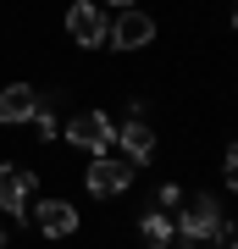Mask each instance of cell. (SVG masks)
Masks as SVG:
<instances>
[{
  "mask_svg": "<svg viewBox=\"0 0 238 249\" xmlns=\"http://www.w3.org/2000/svg\"><path fill=\"white\" fill-rule=\"evenodd\" d=\"M227 188H233V194H238V166H227Z\"/></svg>",
  "mask_w": 238,
  "mask_h": 249,
  "instance_id": "obj_14",
  "label": "cell"
},
{
  "mask_svg": "<svg viewBox=\"0 0 238 249\" xmlns=\"http://www.w3.org/2000/svg\"><path fill=\"white\" fill-rule=\"evenodd\" d=\"M67 34L78 39L83 50H100L111 39V22H106V11H100L94 0H72L67 6Z\"/></svg>",
  "mask_w": 238,
  "mask_h": 249,
  "instance_id": "obj_3",
  "label": "cell"
},
{
  "mask_svg": "<svg viewBox=\"0 0 238 249\" xmlns=\"http://www.w3.org/2000/svg\"><path fill=\"white\" fill-rule=\"evenodd\" d=\"M34 222H39L44 238H72V232H78V211H72L67 199H44L34 211Z\"/></svg>",
  "mask_w": 238,
  "mask_h": 249,
  "instance_id": "obj_9",
  "label": "cell"
},
{
  "mask_svg": "<svg viewBox=\"0 0 238 249\" xmlns=\"http://www.w3.org/2000/svg\"><path fill=\"white\" fill-rule=\"evenodd\" d=\"M183 249H205V244H200V238H183Z\"/></svg>",
  "mask_w": 238,
  "mask_h": 249,
  "instance_id": "obj_15",
  "label": "cell"
},
{
  "mask_svg": "<svg viewBox=\"0 0 238 249\" xmlns=\"http://www.w3.org/2000/svg\"><path fill=\"white\" fill-rule=\"evenodd\" d=\"M67 139L78 144V150H89V155H106L111 144H116V122H111L106 111H78L67 122Z\"/></svg>",
  "mask_w": 238,
  "mask_h": 249,
  "instance_id": "obj_2",
  "label": "cell"
},
{
  "mask_svg": "<svg viewBox=\"0 0 238 249\" xmlns=\"http://www.w3.org/2000/svg\"><path fill=\"white\" fill-rule=\"evenodd\" d=\"M83 183H89V194H94V199H116L122 188H133V160L94 155V160H89V172H83Z\"/></svg>",
  "mask_w": 238,
  "mask_h": 249,
  "instance_id": "obj_4",
  "label": "cell"
},
{
  "mask_svg": "<svg viewBox=\"0 0 238 249\" xmlns=\"http://www.w3.org/2000/svg\"><path fill=\"white\" fill-rule=\"evenodd\" d=\"M150 39H155V17L139 11V6H128L122 17L111 22V39H106V45H116V50H144Z\"/></svg>",
  "mask_w": 238,
  "mask_h": 249,
  "instance_id": "obj_5",
  "label": "cell"
},
{
  "mask_svg": "<svg viewBox=\"0 0 238 249\" xmlns=\"http://www.w3.org/2000/svg\"><path fill=\"white\" fill-rule=\"evenodd\" d=\"M0 244H6V222H0Z\"/></svg>",
  "mask_w": 238,
  "mask_h": 249,
  "instance_id": "obj_18",
  "label": "cell"
},
{
  "mask_svg": "<svg viewBox=\"0 0 238 249\" xmlns=\"http://www.w3.org/2000/svg\"><path fill=\"white\" fill-rule=\"evenodd\" d=\"M111 6H122V11H128V6H139V0H111Z\"/></svg>",
  "mask_w": 238,
  "mask_h": 249,
  "instance_id": "obj_16",
  "label": "cell"
},
{
  "mask_svg": "<svg viewBox=\"0 0 238 249\" xmlns=\"http://www.w3.org/2000/svg\"><path fill=\"white\" fill-rule=\"evenodd\" d=\"M233 28H238V11H233Z\"/></svg>",
  "mask_w": 238,
  "mask_h": 249,
  "instance_id": "obj_19",
  "label": "cell"
},
{
  "mask_svg": "<svg viewBox=\"0 0 238 249\" xmlns=\"http://www.w3.org/2000/svg\"><path fill=\"white\" fill-rule=\"evenodd\" d=\"M34 111H39V94H34V83H6V89H0V127L34 122Z\"/></svg>",
  "mask_w": 238,
  "mask_h": 249,
  "instance_id": "obj_7",
  "label": "cell"
},
{
  "mask_svg": "<svg viewBox=\"0 0 238 249\" xmlns=\"http://www.w3.org/2000/svg\"><path fill=\"white\" fill-rule=\"evenodd\" d=\"M227 249H238V232H227Z\"/></svg>",
  "mask_w": 238,
  "mask_h": 249,
  "instance_id": "obj_17",
  "label": "cell"
},
{
  "mask_svg": "<svg viewBox=\"0 0 238 249\" xmlns=\"http://www.w3.org/2000/svg\"><path fill=\"white\" fill-rule=\"evenodd\" d=\"M28 205H34V172L0 166V216H22Z\"/></svg>",
  "mask_w": 238,
  "mask_h": 249,
  "instance_id": "obj_6",
  "label": "cell"
},
{
  "mask_svg": "<svg viewBox=\"0 0 238 249\" xmlns=\"http://www.w3.org/2000/svg\"><path fill=\"white\" fill-rule=\"evenodd\" d=\"M227 166H238V139H233V144H227Z\"/></svg>",
  "mask_w": 238,
  "mask_h": 249,
  "instance_id": "obj_13",
  "label": "cell"
},
{
  "mask_svg": "<svg viewBox=\"0 0 238 249\" xmlns=\"http://www.w3.org/2000/svg\"><path fill=\"white\" fill-rule=\"evenodd\" d=\"M34 127H39V139H50V133H55V127H61V122H55V116H50V106H39V111H34Z\"/></svg>",
  "mask_w": 238,
  "mask_h": 249,
  "instance_id": "obj_11",
  "label": "cell"
},
{
  "mask_svg": "<svg viewBox=\"0 0 238 249\" xmlns=\"http://www.w3.org/2000/svg\"><path fill=\"white\" fill-rule=\"evenodd\" d=\"M177 232H183V238H200V244H221L233 232V222L221 216V199L216 194H194L183 205V216H177Z\"/></svg>",
  "mask_w": 238,
  "mask_h": 249,
  "instance_id": "obj_1",
  "label": "cell"
},
{
  "mask_svg": "<svg viewBox=\"0 0 238 249\" xmlns=\"http://www.w3.org/2000/svg\"><path fill=\"white\" fill-rule=\"evenodd\" d=\"M161 211H172V205H183V194H177V183H161V194H155Z\"/></svg>",
  "mask_w": 238,
  "mask_h": 249,
  "instance_id": "obj_12",
  "label": "cell"
},
{
  "mask_svg": "<svg viewBox=\"0 0 238 249\" xmlns=\"http://www.w3.org/2000/svg\"><path fill=\"white\" fill-rule=\"evenodd\" d=\"M116 144L128 150V160H133V166H144V160L155 155V127L144 122V116H128V122L116 127Z\"/></svg>",
  "mask_w": 238,
  "mask_h": 249,
  "instance_id": "obj_8",
  "label": "cell"
},
{
  "mask_svg": "<svg viewBox=\"0 0 238 249\" xmlns=\"http://www.w3.org/2000/svg\"><path fill=\"white\" fill-rule=\"evenodd\" d=\"M139 238L150 244V249H166V244L177 238V222H172L166 211H144V216H139Z\"/></svg>",
  "mask_w": 238,
  "mask_h": 249,
  "instance_id": "obj_10",
  "label": "cell"
}]
</instances>
